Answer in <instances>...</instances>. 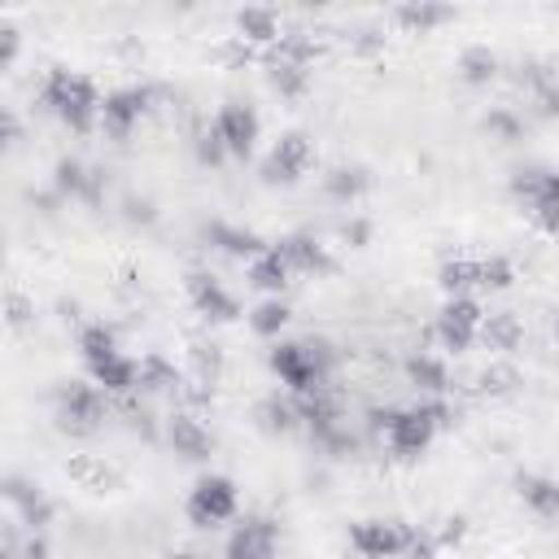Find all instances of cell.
<instances>
[{"instance_id": "cell-1", "label": "cell", "mask_w": 559, "mask_h": 559, "mask_svg": "<svg viewBox=\"0 0 559 559\" xmlns=\"http://www.w3.org/2000/svg\"><path fill=\"white\" fill-rule=\"evenodd\" d=\"M450 424V406L445 402H419L411 411H376V428L384 432V445L397 454V459H419L432 437Z\"/></svg>"}, {"instance_id": "cell-2", "label": "cell", "mask_w": 559, "mask_h": 559, "mask_svg": "<svg viewBox=\"0 0 559 559\" xmlns=\"http://www.w3.org/2000/svg\"><path fill=\"white\" fill-rule=\"evenodd\" d=\"M39 100L48 105V114H57L74 131H87L92 122H100V96H96L92 79H83V74L52 70L39 87Z\"/></svg>"}, {"instance_id": "cell-3", "label": "cell", "mask_w": 559, "mask_h": 559, "mask_svg": "<svg viewBox=\"0 0 559 559\" xmlns=\"http://www.w3.org/2000/svg\"><path fill=\"white\" fill-rule=\"evenodd\" d=\"M511 188H515V197L524 201L528 218H533L542 231L559 236V170H520V175L511 179Z\"/></svg>"}, {"instance_id": "cell-4", "label": "cell", "mask_w": 559, "mask_h": 559, "mask_svg": "<svg viewBox=\"0 0 559 559\" xmlns=\"http://www.w3.org/2000/svg\"><path fill=\"white\" fill-rule=\"evenodd\" d=\"M236 507H240V493H236V485H231L227 476H201V480L192 485V493H188V520H192L197 528H218V524H227V520L236 515Z\"/></svg>"}, {"instance_id": "cell-5", "label": "cell", "mask_w": 559, "mask_h": 559, "mask_svg": "<svg viewBox=\"0 0 559 559\" xmlns=\"http://www.w3.org/2000/svg\"><path fill=\"white\" fill-rule=\"evenodd\" d=\"M319 349L323 345H275L271 367L293 393H314L319 380H323V354Z\"/></svg>"}, {"instance_id": "cell-6", "label": "cell", "mask_w": 559, "mask_h": 559, "mask_svg": "<svg viewBox=\"0 0 559 559\" xmlns=\"http://www.w3.org/2000/svg\"><path fill=\"white\" fill-rule=\"evenodd\" d=\"M480 328H485V314H480V306L472 301V297H463V293H454L445 306H441V314H437V341L445 345V349H467L476 336H480Z\"/></svg>"}, {"instance_id": "cell-7", "label": "cell", "mask_w": 559, "mask_h": 559, "mask_svg": "<svg viewBox=\"0 0 559 559\" xmlns=\"http://www.w3.org/2000/svg\"><path fill=\"white\" fill-rule=\"evenodd\" d=\"M258 131H262V122H258V114L249 105H223L214 114V127H210L218 148L231 153V157H249L253 144H258Z\"/></svg>"}, {"instance_id": "cell-8", "label": "cell", "mask_w": 559, "mask_h": 559, "mask_svg": "<svg viewBox=\"0 0 559 559\" xmlns=\"http://www.w3.org/2000/svg\"><path fill=\"white\" fill-rule=\"evenodd\" d=\"M144 109H148V92H144V87H118V92H109V96L100 100V127H105L114 140H127Z\"/></svg>"}, {"instance_id": "cell-9", "label": "cell", "mask_w": 559, "mask_h": 559, "mask_svg": "<svg viewBox=\"0 0 559 559\" xmlns=\"http://www.w3.org/2000/svg\"><path fill=\"white\" fill-rule=\"evenodd\" d=\"M349 542L362 555H406V550H419V537H411L402 524H384V520H362Z\"/></svg>"}, {"instance_id": "cell-10", "label": "cell", "mask_w": 559, "mask_h": 559, "mask_svg": "<svg viewBox=\"0 0 559 559\" xmlns=\"http://www.w3.org/2000/svg\"><path fill=\"white\" fill-rule=\"evenodd\" d=\"M100 384H70L66 393H61V428H74V432H87V428H96V419H100Z\"/></svg>"}, {"instance_id": "cell-11", "label": "cell", "mask_w": 559, "mask_h": 559, "mask_svg": "<svg viewBox=\"0 0 559 559\" xmlns=\"http://www.w3.org/2000/svg\"><path fill=\"white\" fill-rule=\"evenodd\" d=\"M306 166H310V144H306V135H284V140L271 148V157H266V179L293 183V179L306 175Z\"/></svg>"}, {"instance_id": "cell-12", "label": "cell", "mask_w": 559, "mask_h": 559, "mask_svg": "<svg viewBox=\"0 0 559 559\" xmlns=\"http://www.w3.org/2000/svg\"><path fill=\"white\" fill-rule=\"evenodd\" d=\"M288 275H293V266H288V258L280 253V245H262V249L249 258V284L262 288V293H280V288L288 284Z\"/></svg>"}, {"instance_id": "cell-13", "label": "cell", "mask_w": 559, "mask_h": 559, "mask_svg": "<svg viewBox=\"0 0 559 559\" xmlns=\"http://www.w3.org/2000/svg\"><path fill=\"white\" fill-rule=\"evenodd\" d=\"M87 371H92V384H100L105 393H131L140 384V362H131L122 349L100 358V362H92Z\"/></svg>"}, {"instance_id": "cell-14", "label": "cell", "mask_w": 559, "mask_h": 559, "mask_svg": "<svg viewBox=\"0 0 559 559\" xmlns=\"http://www.w3.org/2000/svg\"><path fill=\"white\" fill-rule=\"evenodd\" d=\"M188 293H192V306L205 314V319H236V301L231 293L210 280V275H188Z\"/></svg>"}, {"instance_id": "cell-15", "label": "cell", "mask_w": 559, "mask_h": 559, "mask_svg": "<svg viewBox=\"0 0 559 559\" xmlns=\"http://www.w3.org/2000/svg\"><path fill=\"white\" fill-rule=\"evenodd\" d=\"M275 550V528L266 524V520H245L236 533H231V542H227V555H245V559H262V555H271Z\"/></svg>"}, {"instance_id": "cell-16", "label": "cell", "mask_w": 559, "mask_h": 559, "mask_svg": "<svg viewBox=\"0 0 559 559\" xmlns=\"http://www.w3.org/2000/svg\"><path fill=\"white\" fill-rule=\"evenodd\" d=\"M515 485H520V498H524L528 511H537L546 520H559V485L555 480H546V476H520Z\"/></svg>"}, {"instance_id": "cell-17", "label": "cell", "mask_w": 559, "mask_h": 559, "mask_svg": "<svg viewBox=\"0 0 559 559\" xmlns=\"http://www.w3.org/2000/svg\"><path fill=\"white\" fill-rule=\"evenodd\" d=\"M280 253L288 258V266L293 271H328V253H323V245L314 240V236H288V240H280Z\"/></svg>"}, {"instance_id": "cell-18", "label": "cell", "mask_w": 559, "mask_h": 559, "mask_svg": "<svg viewBox=\"0 0 559 559\" xmlns=\"http://www.w3.org/2000/svg\"><path fill=\"white\" fill-rule=\"evenodd\" d=\"M170 441H175V450L183 459H205V450H210V432L192 415H175L170 419Z\"/></svg>"}, {"instance_id": "cell-19", "label": "cell", "mask_w": 559, "mask_h": 559, "mask_svg": "<svg viewBox=\"0 0 559 559\" xmlns=\"http://www.w3.org/2000/svg\"><path fill=\"white\" fill-rule=\"evenodd\" d=\"M79 354H83V362L92 367V362H100V358L118 354V336H114L105 323H87V328L79 332Z\"/></svg>"}, {"instance_id": "cell-20", "label": "cell", "mask_w": 559, "mask_h": 559, "mask_svg": "<svg viewBox=\"0 0 559 559\" xmlns=\"http://www.w3.org/2000/svg\"><path fill=\"white\" fill-rule=\"evenodd\" d=\"M441 284L445 293H467V288H480V258H454L441 266Z\"/></svg>"}, {"instance_id": "cell-21", "label": "cell", "mask_w": 559, "mask_h": 559, "mask_svg": "<svg viewBox=\"0 0 559 559\" xmlns=\"http://www.w3.org/2000/svg\"><path fill=\"white\" fill-rule=\"evenodd\" d=\"M284 323H288V306H284L280 297H266V301H258V306L249 310V328H253L258 336H275Z\"/></svg>"}, {"instance_id": "cell-22", "label": "cell", "mask_w": 559, "mask_h": 559, "mask_svg": "<svg viewBox=\"0 0 559 559\" xmlns=\"http://www.w3.org/2000/svg\"><path fill=\"white\" fill-rule=\"evenodd\" d=\"M406 376H411V384L424 389V393H441V389H445V367H441L437 358H428V354H415V358L406 362Z\"/></svg>"}, {"instance_id": "cell-23", "label": "cell", "mask_w": 559, "mask_h": 559, "mask_svg": "<svg viewBox=\"0 0 559 559\" xmlns=\"http://www.w3.org/2000/svg\"><path fill=\"white\" fill-rule=\"evenodd\" d=\"M236 26H240V39H253V44H271L280 35V26H275V17L266 9H245L236 17Z\"/></svg>"}, {"instance_id": "cell-24", "label": "cell", "mask_w": 559, "mask_h": 559, "mask_svg": "<svg viewBox=\"0 0 559 559\" xmlns=\"http://www.w3.org/2000/svg\"><path fill=\"white\" fill-rule=\"evenodd\" d=\"M402 22H406V26L428 31V26L445 22V9H441V4H432V0H415V4H406V9H402Z\"/></svg>"}, {"instance_id": "cell-25", "label": "cell", "mask_w": 559, "mask_h": 559, "mask_svg": "<svg viewBox=\"0 0 559 559\" xmlns=\"http://www.w3.org/2000/svg\"><path fill=\"white\" fill-rule=\"evenodd\" d=\"M511 262L507 258H480V288H507L511 284Z\"/></svg>"}, {"instance_id": "cell-26", "label": "cell", "mask_w": 559, "mask_h": 559, "mask_svg": "<svg viewBox=\"0 0 559 559\" xmlns=\"http://www.w3.org/2000/svg\"><path fill=\"white\" fill-rule=\"evenodd\" d=\"M463 79H467V83H485V79H493V57L480 52V48L467 52V57H463Z\"/></svg>"}, {"instance_id": "cell-27", "label": "cell", "mask_w": 559, "mask_h": 559, "mask_svg": "<svg viewBox=\"0 0 559 559\" xmlns=\"http://www.w3.org/2000/svg\"><path fill=\"white\" fill-rule=\"evenodd\" d=\"M140 384H148V389H166V384H175V371H170L162 358H144V362H140Z\"/></svg>"}, {"instance_id": "cell-28", "label": "cell", "mask_w": 559, "mask_h": 559, "mask_svg": "<svg viewBox=\"0 0 559 559\" xmlns=\"http://www.w3.org/2000/svg\"><path fill=\"white\" fill-rule=\"evenodd\" d=\"M515 319L511 314H493V319H485V328H480V336H489V341H498V345H511L515 341Z\"/></svg>"}, {"instance_id": "cell-29", "label": "cell", "mask_w": 559, "mask_h": 559, "mask_svg": "<svg viewBox=\"0 0 559 559\" xmlns=\"http://www.w3.org/2000/svg\"><path fill=\"white\" fill-rule=\"evenodd\" d=\"M306 4H323V0H306Z\"/></svg>"}, {"instance_id": "cell-30", "label": "cell", "mask_w": 559, "mask_h": 559, "mask_svg": "<svg viewBox=\"0 0 559 559\" xmlns=\"http://www.w3.org/2000/svg\"><path fill=\"white\" fill-rule=\"evenodd\" d=\"M555 332H559V319H555Z\"/></svg>"}]
</instances>
